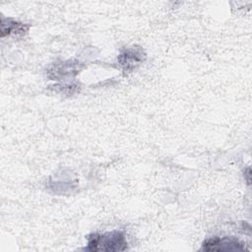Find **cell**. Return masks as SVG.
Masks as SVG:
<instances>
[{
    "label": "cell",
    "instance_id": "6da1fadb",
    "mask_svg": "<svg viewBox=\"0 0 252 252\" xmlns=\"http://www.w3.org/2000/svg\"><path fill=\"white\" fill-rule=\"evenodd\" d=\"M127 248V241L122 231L114 230L106 233H93L88 238L89 251H123Z\"/></svg>",
    "mask_w": 252,
    "mask_h": 252
},
{
    "label": "cell",
    "instance_id": "7a4b0ae2",
    "mask_svg": "<svg viewBox=\"0 0 252 252\" xmlns=\"http://www.w3.org/2000/svg\"><path fill=\"white\" fill-rule=\"evenodd\" d=\"M244 249L243 243L232 237L209 238L202 245V250L205 251H239Z\"/></svg>",
    "mask_w": 252,
    "mask_h": 252
},
{
    "label": "cell",
    "instance_id": "3957f363",
    "mask_svg": "<svg viewBox=\"0 0 252 252\" xmlns=\"http://www.w3.org/2000/svg\"><path fill=\"white\" fill-rule=\"evenodd\" d=\"M145 59V53L141 48L131 47L120 53L118 61L125 71H131Z\"/></svg>",
    "mask_w": 252,
    "mask_h": 252
},
{
    "label": "cell",
    "instance_id": "277c9868",
    "mask_svg": "<svg viewBox=\"0 0 252 252\" xmlns=\"http://www.w3.org/2000/svg\"><path fill=\"white\" fill-rule=\"evenodd\" d=\"M28 28L25 25L21 24V23H17V22H13V23H9L7 25V30H2V33L5 32L7 31L8 34H25L28 32Z\"/></svg>",
    "mask_w": 252,
    "mask_h": 252
}]
</instances>
